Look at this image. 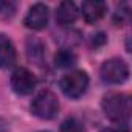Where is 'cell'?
<instances>
[{
	"mask_svg": "<svg viewBox=\"0 0 132 132\" xmlns=\"http://www.w3.org/2000/svg\"><path fill=\"white\" fill-rule=\"evenodd\" d=\"M27 53L31 61H34L36 64H40L45 57V47L37 37H30L27 40Z\"/></svg>",
	"mask_w": 132,
	"mask_h": 132,
	"instance_id": "cell-10",
	"label": "cell"
},
{
	"mask_svg": "<svg viewBox=\"0 0 132 132\" xmlns=\"http://www.w3.org/2000/svg\"><path fill=\"white\" fill-rule=\"evenodd\" d=\"M39 132H48V130H39Z\"/></svg>",
	"mask_w": 132,
	"mask_h": 132,
	"instance_id": "cell-18",
	"label": "cell"
},
{
	"mask_svg": "<svg viewBox=\"0 0 132 132\" xmlns=\"http://www.w3.org/2000/svg\"><path fill=\"white\" fill-rule=\"evenodd\" d=\"M101 132H129V129L126 124H120L117 127H104L101 129Z\"/></svg>",
	"mask_w": 132,
	"mask_h": 132,
	"instance_id": "cell-15",
	"label": "cell"
},
{
	"mask_svg": "<svg viewBox=\"0 0 132 132\" xmlns=\"http://www.w3.org/2000/svg\"><path fill=\"white\" fill-rule=\"evenodd\" d=\"M61 132H86V127H84V124L78 118L70 117V118H65L62 121Z\"/></svg>",
	"mask_w": 132,
	"mask_h": 132,
	"instance_id": "cell-13",
	"label": "cell"
},
{
	"mask_svg": "<svg viewBox=\"0 0 132 132\" xmlns=\"http://www.w3.org/2000/svg\"><path fill=\"white\" fill-rule=\"evenodd\" d=\"M31 112L37 118L42 120H51L59 112V100L51 90H42L39 92L34 100L31 101Z\"/></svg>",
	"mask_w": 132,
	"mask_h": 132,
	"instance_id": "cell-2",
	"label": "cell"
},
{
	"mask_svg": "<svg viewBox=\"0 0 132 132\" xmlns=\"http://www.w3.org/2000/svg\"><path fill=\"white\" fill-rule=\"evenodd\" d=\"M16 3L14 2H6V0H2L0 2V16L8 19V17H13L14 13H16Z\"/></svg>",
	"mask_w": 132,
	"mask_h": 132,
	"instance_id": "cell-14",
	"label": "cell"
},
{
	"mask_svg": "<svg viewBox=\"0 0 132 132\" xmlns=\"http://www.w3.org/2000/svg\"><path fill=\"white\" fill-rule=\"evenodd\" d=\"M101 107L104 115L118 124H126L132 112L130 98L124 93H107L101 101Z\"/></svg>",
	"mask_w": 132,
	"mask_h": 132,
	"instance_id": "cell-1",
	"label": "cell"
},
{
	"mask_svg": "<svg viewBox=\"0 0 132 132\" xmlns=\"http://www.w3.org/2000/svg\"><path fill=\"white\" fill-rule=\"evenodd\" d=\"M16 59H17L16 47L6 36L0 34V69L13 67L16 64Z\"/></svg>",
	"mask_w": 132,
	"mask_h": 132,
	"instance_id": "cell-9",
	"label": "cell"
},
{
	"mask_svg": "<svg viewBox=\"0 0 132 132\" xmlns=\"http://www.w3.org/2000/svg\"><path fill=\"white\" fill-rule=\"evenodd\" d=\"M100 75L101 79L107 84H123L129 78V67L123 59L113 57L101 65Z\"/></svg>",
	"mask_w": 132,
	"mask_h": 132,
	"instance_id": "cell-4",
	"label": "cell"
},
{
	"mask_svg": "<svg viewBox=\"0 0 132 132\" xmlns=\"http://www.w3.org/2000/svg\"><path fill=\"white\" fill-rule=\"evenodd\" d=\"M48 20H50V10L45 3H34L25 19H23V23L27 28H31V30H44L47 25H48Z\"/></svg>",
	"mask_w": 132,
	"mask_h": 132,
	"instance_id": "cell-6",
	"label": "cell"
},
{
	"mask_svg": "<svg viewBox=\"0 0 132 132\" xmlns=\"http://www.w3.org/2000/svg\"><path fill=\"white\" fill-rule=\"evenodd\" d=\"M79 10L73 2H62L56 10V22L61 27H69L76 22Z\"/></svg>",
	"mask_w": 132,
	"mask_h": 132,
	"instance_id": "cell-8",
	"label": "cell"
},
{
	"mask_svg": "<svg viewBox=\"0 0 132 132\" xmlns=\"http://www.w3.org/2000/svg\"><path fill=\"white\" fill-rule=\"evenodd\" d=\"M129 20H130V5L129 3H121L117 8L115 14H113V22L118 27H123V25L129 23Z\"/></svg>",
	"mask_w": 132,
	"mask_h": 132,
	"instance_id": "cell-12",
	"label": "cell"
},
{
	"mask_svg": "<svg viewBox=\"0 0 132 132\" xmlns=\"http://www.w3.org/2000/svg\"><path fill=\"white\" fill-rule=\"evenodd\" d=\"M89 87V76L82 70H75L64 75L61 79V90L69 98H81Z\"/></svg>",
	"mask_w": 132,
	"mask_h": 132,
	"instance_id": "cell-3",
	"label": "cell"
},
{
	"mask_svg": "<svg viewBox=\"0 0 132 132\" xmlns=\"http://www.w3.org/2000/svg\"><path fill=\"white\" fill-rule=\"evenodd\" d=\"M11 87L17 95H30L37 86V78L28 69H16L11 75Z\"/></svg>",
	"mask_w": 132,
	"mask_h": 132,
	"instance_id": "cell-5",
	"label": "cell"
},
{
	"mask_svg": "<svg viewBox=\"0 0 132 132\" xmlns=\"http://www.w3.org/2000/svg\"><path fill=\"white\" fill-rule=\"evenodd\" d=\"M76 64V54L70 48H62L54 56V65L59 69H69Z\"/></svg>",
	"mask_w": 132,
	"mask_h": 132,
	"instance_id": "cell-11",
	"label": "cell"
},
{
	"mask_svg": "<svg viewBox=\"0 0 132 132\" xmlns=\"http://www.w3.org/2000/svg\"><path fill=\"white\" fill-rule=\"evenodd\" d=\"M0 132H10V123L0 117Z\"/></svg>",
	"mask_w": 132,
	"mask_h": 132,
	"instance_id": "cell-17",
	"label": "cell"
},
{
	"mask_svg": "<svg viewBox=\"0 0 132 132\" xmlns=\"http://www.w3.org/2000/svg\"><path fill=\"white\" fill-rule=\"evenodd\" d=\"M93 37H96V39H93V45L96 47V45H103L104 42H106V36L103 34V33H100V34H96V36H93Z\"/></svg>",
	"mask_w": 132,
	"mask_h": 132,
	"instance_id": "cell-16",
	"label": "cell"
},
{
	"mask_svg": "<svg viewBox=\"0 0 132 132\" xmlns=\"http://www.w3.org/2000/svg\"><path fill=\"white\" fill-rule=\"evenodd\" d=\"M107 13V5L101 0H90V2H84L81 6V14L89 23H95L100 19L104 17Z\"/></svg>",
	"mask_w": 132,
	"mask_h": 132,
	"instance_id": "cell-7",
	"label": "cell"
}]
</instances>
